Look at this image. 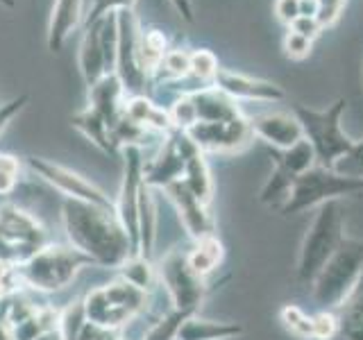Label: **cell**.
<instances>
[{"label":"cell","mask_w":363,"mask_h":340,"mask_svg":"<svg viewBox=\"0 0 363 340\" xmlns=\"http://www.w3.org/2000/svg\"><path fill=\"white\" fill-rule=\"evenodd\" d=\"M62 222L68 243L86 259H91L94 266L121 268L134 254L116 211H107L75 200H64Z\"/></svg>","instance_id":"cell-1"},{"label":"cell","mask_w":363,"mask_h":340,"mask_svg":"<svg viewBox=\"0 0 363 340\" xmlns=\"http://www.w3.org/2000/svg\"><path fill=\"white\" fill-rule=\"evenodd\" d=\"M345 232H343V207L340 200L325 202L315 209V215L311 220V227L306 230L300 254H298V266H295V279L302 286H309L318 277V272L323 270L332 254L343 243Z\"/></svg>","instance_id":"cell-2"},{"label":"cell","mask_w":363,"mask_h":340,"mask_svg":"<svg viewBox=\"0 0 363 340\" xmlns=\"http://www.w3.org/2000/svg\"><path fill=\"white\" fill-rule=\"evenodd\" d=\"M347 109V100L338 98L327 109H313L306 105H293V113L298 116L304 139L311 143L315 152V166L334 168L340 157H345L354 141L343 132V111Z\"/></svg>","instance_id":"cell-3"},{"label":"cell","mask_w":363,"mask_h":340,"mask_svg":"<svg viewBox=\"0 0 363 340\" xmlns=\"http://www.w3.org/2000/svg\"><path fill=\"white\" fill-rule=\"evenodd\" d=\"M84 266L94 264L73 245H43L39 252L16 266V270L23 286L41 293H55L66 288Z\"/></svg>","instance_id":"cell-4"},{"label":"cell","mask_w":363,"mask_h":340,"mask_svg":"<svg viewBox=\"0 0 363 340\" xmlns=\"http://www.w3.org/2000/svg\"><path fill=\"white\" fill-rule=\"evenodd\" d=\"M363 275V241L359 238H343V243L332 254V259L318 272L311 283V295L323 311H334L343 302L350 290L357 286Z\"/></svg>","instance_id":"cell-5"},{"label":"cell","mask_w":363,"mask_h":340,"mask_svg":"<svg viewBox=\"0 0 363 340\" xmlns=\"http://www.w3.org/2000/svg\"><path fill=\"white\" fill-rule=\"evenodd\" d=\"M361 193L363 179L340 175L334 168L313 166L311 170H306V173L295 179L289 202L279 209V213L284 218H291V215H298L306 209H318L325 202L361 196Z\"/></svg>","instance_id":"cell-6"},{"label":"cell","mask_w":363,"mask_h":340,"mask_svg":"<svg viewBox=\"0 0 363 340\" xmlns=\"http://www.w3.org/2000/svg\"><path fill=\"white\" fill-rule=\"evenodd\" d=\"M145 304L147 293L121 277L111 283H105V286L89 290L82 300L86 320L109 329H121L123 324L134 320L145 309Z\"/></svg>","instance_id":"cell-7"},{"label":"cell","mask_w":363,"mask_h":340,"mask_svg":"<svg viewBox=\"0 0 363 340\" xmlns=\"http://www.w3.org/2000/svg\"><path fill=\"white\" fill-rule=\"evenodd\" d=\"M45 241V230L28 211L11 204L0 207V259L7 266H21L34 252H39Z\"/></svg>","instance_id":"cell-8"},{"label":"cell","mask_w":363,"mask_h":340,"mask_svg":"<svg viewBox=\"0 0 363 340\" xmlns=\"http://www.w3.org/2000/svg\"><path fill=\"white\" fill-rule=\"evenodd\" d=\"M270 157H272V162H275V170H272V175L268 177L264 188H261L259 202L266 204L268 209L279 211L291 196L295 179L315 166V152L311 143L302 139L300 143L289 147V150H275V147H272Z\"/></svg>","instance_id":"cell-9"},{"label":"cell","mask_w":363,"mask_h":340,"mask_svg":"<svg viewBox=\"0 0 363 340\" xmlns=\"http://www.w3.org/2000/svg\"><path fill=\"white\" fill-rule=\"evenodd\" d=\"M28 166L32 173H37L45 184H50L55 191H60L64 200H75L84 204H94V207L116 211V200H111L102 188H98L94 181L84 179L75 170L52 164L48 159L41 157H28Z\"/></svg>","instance_id":"cell-10"},{"label":"cell","mask_w":363,"mask_h":340,"mask_svg":"<svg viewBox=\"0 0 363 340\" xmlns=\"http://www.w3.org/2000/svg\"><path fill=\"white\" fill-rule=\"evenodd\" d=\"M118 23V52H116V68L113 73L125 86V94L130 96H143L147 84V73L141 66L139 45H141V28L134 9H118L116 11Z\"/></svg>","instance_id":"cell-11"},{"label":"cell","mask_w":363,"mask_h":340,"mask_svg":"<svg viewBox=\"0 0 363 340\" xmlns=\"http://www.w3.org/2000/svg\"><path fill=\"white\" fill-rule=\"evenodd\" d=\"M157 275L170 295L173 309L198 313L200 304L204 300V293H207V283H204L207 279L198 277L196 272L191 270L184 252H179V249L168 252L159 261Z\"/></svg>","instance_id":"cell-12"},{"label":"cell","mask_w":363,"mask_h":340,"mask_svg":"<svg viewBox=\"0 0 363 340\" xmlns=\"http://www.w3.org/2000/svg\"><path fill=\"white\" fill-rule=\"evenodd\" d=\"M184 134L202 152H236L255 136L247 118L227 123H196Z\"/></svg>","instance_id":"cell-13"},{"label":"cell","mask_w":363,"mask_h":340,"mask_svg":"<svg viewBox=\"0 0 363 340\" xmlns=\"http://www.w3.org/2000/svg\"><path fill=\"white\" fill-rule=\"evenodd\" d=\"M250 128H252L255 136H259L261 141L275 147V150H289V147L304 139V130L295 113H284V111L259 113V116L250 118Z\"/></svg>","instance_id":"cell-14"},{"label":"cell","mask_w":363,"mask_h":340,"mask_svg":"<svg viewBox=\"0 0 363 340\" xmlns=\"http://www.w3.org/2000/svg\"><path fill=\"white\" fill-rule=\"evenodd\" d=\"M164 191L168 193V198L173 200V204L177 207L182 225H184V230L189 232L193 241L213 234V220L209 213V204H204L202 200L193 196L191 188L184 184V179L173 181V184L166 186Z\"/></svg>","instance_id":"cell-15"},{"label":"cell","mask_w":363,"mask_h":340,"mask_svg":"<svg viewBox=\"0 0 363 340\" xmlns=\"http://www.w3.org/2000/svg\"><path fill=\"white\" fill-rule=\"evenodd\" d=\"M213 86H218L225 91L227 96L234 100H255V102H277L284 100L286 94L284 89L275 82H268V79H259V77H250L243 73H234L220 68L213 77Z\"/></svg>","instance_id":"cell-16"},{"label":"cell","mask_w":363,"mask_h":340,"mask_svg":"<svg viewBox=\"0 0 363 340\" xmlns=\"http://www.w3.org/2000/svg\"><path fill=\"white\" fill-rule=\"evenodd\" d=\"M182 177H184V159H182V152L177 147L175 134L170 132L159 154L150 159V162H145L143 179L150 188H166Z\"/></svg>","instance_id":"cell-17"},{"label":"cell","mask_w":363,"mask_h":340,"mask_svg":"<svg viewBox=\"0 0 363 340\" xmlns=\"http://www.w3.org/2000/svg\"><path fill=\"white\" fill-rule=\"evenodd\" d=\"M189 96L193 100V105H196L198 123H227V120L243 118L236 100L213 84L189 91Z\"/></svg>","instance_id":"cell-18"},{"label":"cell","mask_w":363,"mask_h":340,"mask_svg":"<svg viewBox=\"0 0 363 340\" xmlns=\"http://www.w3.org/2000/svg\"><path fill=\"white\" fill-rule=\"evenodd\" d=\"M125 86L118 79L116 73H109L96 82L94 86H89V105L94 111H98L102 118L109 123V128L113 130V125L118 123L123 116V105H125Z\"/></svg>","instance_id":"cell-19"},{"label":"cell","mask_w":363,"mask_h":340,"mask_svg":"<svg viewBox=\"0 0 363 340\" xmlns=\"http://www.w3.org/2000/svg\"><path fill=\"white\" fill-rule=\"evenodd\" d=\"M84 0H55L48 21V50L60 52L68 37L84 23Z\"/></svg>","instance_id":"cell-20"},{"label":"cell","mask_w":363,"mask_h":340,"mask_svg":"<svg viewBox=\"0 0 363 340\" xmlns=\"http://www.w3.org/2000/svg\"><path fill=\"white\" fill-rule=\"evenodd\" d=\"M77 66H79V73H82V79L86 86H94L105 75H109L105 50H102V43H100V23L98 21L94 26L84 28L82 41H79V52H77Z\"/></svg>","instance_id":"cell-21"},{"label":"cell","mask_w":363,"mask_h":340,"mask_svg":"<svg viewBox=\"0 0 363 340\" xmlns=\"http://www.w3.org/2000/svg\"><path fill=\"white\" fill-rule=\"evenodd\" d=\"M334 313L336 334L332 340H363V275Z\"/></svg>","instance_id":"cell-22"},{"label":"cell","mask_w":363,"mask_h":340,"mask_svg":"<svg viewBox=\"0 0 363 340\" xmlns=\"http://www.w3.org/2000/svg\"><path fill=\"white\" fill-rule=\"evenodd\" d=\"M73 128L94 143L98 150L107 152V154H116L118 147L113 145V139H111V128L109 123L100 116L98 111H94L91 107L77 111L73 116Z\"/></svg>","instance_id":"cell-23"},{"label":"cell","mask_w":363,"mask_h":340,"mask_svg":"<svg viewBox=\"0 0 363 340\" xmlns=\"http://www.w3.org/2000/svg\"><path fill=\"white\" fill-rule=\"evenodd\" d=\"M241 334H243V327L236 322H213V320H202V317L191 315L189 320L182 324L177 340H227Z\"/></svg>","instance_id":"cell-24"},{"label":"cell","mask_w":363,"mask_h":340,"mask_svg":"<svg viewBox=\"0 0 363 340\" xmlns=\"http://www.w3.org/2000/svg\"><path fill=\"white\" fill-rule=\"evenodd\" d=\"M223 259H225V247L213 234L198 238L196 245H193V249L186 254L191 270L202 279H207L211 272L223 264Z\"/></svg>","instance_id":"cell-25"},{"label":"cell","mask_w":363,"mask_h":340,"mask_svg":"<svg viewBox=\"0 0 363 340\" xmlns=\"http://www.w3.org/2000/svg\"><path fill=\"white\" fill-rule=\"evenodd\" d=\"M118 270V277L134 283L136 288H141L145 293H150L155 286V268L150 264V259H145L141 254H132Z\"/></svg>","instance_id":"cell-26"},{"label":"cell","mask_w":363,"mask_h":340,"mask_svg":"<svg viewBox=\"0 0 363 340\" xmlns=\"http://www.w3.org/2000/svg\"><path fill=\"white\" fill-rule=\"evenodd\" d=\"M191 315H196V313L173 309L168 315H164L162 320H157L150 329H147L143 340H177L182 324H184Z\"/></svg>","instance_id":"cell-27"},{"label":"cell","mask_w":363,"mask_h":340,"mask_svg":"<svg viewBox=\"0 0 363 340\" xmlns=\"http://www.w3.org/2000/svg\"><path fill=\"white\" fill-rule=\"evenodd\" d=\"M279 322L286 327V332L293 334L295 338L302 340H313V327H311V315H306L302 309L293 304L281 306L279 311Z\"/></svg>","instance_id":"cell-28"},{"label":"cell","mask_w":363,"mask_h":340,"mask_svg":"<svg viewBox=\"0 0 363 340\" xmlns=\"http://www.w3.org/2000/svg\"><path fill=\"white\" fill-rule=\"evenodd\" d=\"M218 71H220L218 60H216V55L211 50L200 48L196 52H191V75L189 77L198 79V82H211L213 84V77Z\"/></svg>","instance_id":"cell-29"},{"label":"cell","mask_w":363,"mask_h":340,"mask_svg":"<svg viewBox=\"0 0 363 340\" xmlns=\"http://www.w3.org/2000/svg\"><path fill=\"white\" fill-rule=\"evenodd\" d=\"M159 73H164L166 77L170 79H184L191 75V52L182 50V48H175V50H168L162 66H159Z\"/></svg>","instance_id":"cell-30"},{"label":"cell","mask_w":363,"mask_h":340,"mask_svg":"<svg viewBox=\"0 0 363 340\" xmlns=\"http://www.w3.org/2000/svg\"><path fill=\"white\" fill-rule=\"evenodd\" d=\"M334 170H336V173H340V175L363 179V139L354 141L352 150L336 162Z\"/></svg>","instance_id":"cell-31"},{"label":"cell","mask_w":363,"mask_h":340,"mask_svg":"<svg viewBox=\"0 0 363 340\" xmlns=\"http://www.w3.org/2000/svg\"><path fill=\"white\" fill-rule=\"evenodd\" d=\"M134 3H136V0H94V5H91V9H89V14H84L82 28L94 26L96 21H100L105 14H109V11L134 9Z\"/></svg>","instance_id":"cell-32"},{"label":"cell","mask_w":363,"mask_h":340,"mask_svg":"<svg viewBox=\"0 0 363 340\" xmlns=\"http://www.w3.org/2000/svg\"><path fill=\"white\" fill-rule=\"evenodd\" d=\"M18 170L21 164L16 157L0 154V196H7L18 184Z\"/></svg>","instance_id":"cell-33"},{"label":"cell","mask_w":363,"mask_h":340,"mask_svg":"<svg viewBox=\"0 0 363 340\" xmlns=\"http://www.w3.org/2000/svg\"><path fill=\"white\" fill-rule=\"evenodd\" d=\"M311 327H313V340H332L336 334V313L320 311L311 315Z\"/></svg>","instance_id":"cell-34"},{"label":"cell","mask_w":363,"mask_h":340,"mask_svg":"<svg viewBox=\"0 0 363 340\" xmlns=\"http://www.w3.org/2000/svg\"><path fill=\"white\" fill-rule=\"evenodd\" d=\"M311 45H313L311 39H306L293 30H289V34L284 37V52H286V57H291V60H304V57H309Z\"/></svg>","instance_id":"cell-35"},{"label":"cell","mask_w":363,"mask_h":340,"mask_svg":"<svg viewBox=\"0 0 363 340\" xmlns=\"http://www.w3.org/2000/svg\"><path fill=\"white\" fill-rule=\"evenodd\" d=\"M77 340H121L118 329H109V327H100L96 322H84V327L79 329Z\"/></svg>","instance_id":"cell-36"},{"label":"cell","mask_w":363,"mask_h":340,"mask_svg":"<svg viewBox=\"0 0 363 340\" xmlns=\"http://www.w3.org/2000/svg\"><path fill=\"white\" fill-rule=\"evenodd\" d=\"M28 100H30V96L23 94V96H18L14 100L5 102V105H0V132H3L7 125L18 116V113L23 111V107L28 105Z\"/></svg>","instance_id":"cell-37"},{"label":"cell","mask_w":363,"mask_h":340,"mask_svg":"<svg viewBox=\"0 0 363 340\" xmlns=\"http://www.w3.org/2000/svg\"><path fill=\"white\" fill-rule=\"evenodd\" d=\"M318 3H320V11H318V21H320V26L323 28L334 26L336 18L340 16V11H343L345 0H318Z\"/></svg>","instance_id":"cell-38"},{"label":"cell","mask_w":363,"mask_h":340,"mask_svg":"<svg viewBox=\"0 0 363 340\" xmlns=\"http://www.w3.org/2000/svg\"><path fill=\"white\" fill-rule=\"evenodd\" d=\"M293 32H298V34H302V37H306V39H315L318 34L323 32V26H320V21H318L315 16H298L295 18L291 26H289Z\"/></svg>","instance_id":"cell-39"},{"label":"cell","mask_w":363,"mask_h":340,"mask_svg":"<svg viewBox=\"0 0 363 340\" xmlns=\"http://www.w3.org/2000/svg\"><path fill=\"white\" fill-rule=\"evenodd\" d=\"M275 14L281 23H286V26H291V23L300 16V0H277L275 3Z\"/></svg>","instance_id":"cell-40"},{"label":"cell","mask_w":363,"mask_h":340,"mask_svg":"<svg viewBox=\"0 0 363 340\" xmlns=\"http://www.w3.org/2000/svg\"><path fill=\"white\" fill-rule=\"evenodd\" d=\"M173 3V7H175V11L177 14L184 18L186 23H193L196 21V16H193V3L191 0H170Z\"/></svg>","instance_id":"cell-41"},{"label":"cell","mask_w":363,"mask_h":340,"mask_svg":"<svg viewBox=\"0 0 363 340\" xmlns=\"http://www.w3.org/2000/svg\"><path fill=\"white\" fill-rule=\"evenodd\" d=\"M37 340H62V336H60V332H57V329H52V332H45V334H41Z\"/></svg>","instance_id":"cell-42"},{"label":"cell","mask_w":363,"mask_h":340,"mask_svg":"<svg viewBox=\"0 0 363 340\" xmlns=\"http://www.w3.org/2000/svg\"><path fill=\"white\" fill-rule=\"evenodd\" d=\"M0 5H5V7H16V0H0Z\"/></svg>","instance_id":"cell-43"},{"label":"cell","mask_w":363,"mask_h":340,"mask_svg":"<svg viewBox=\"0 0 363 340\" xmlns=\"http://www.w3.org/2000/svg\"><path fill=\"white\" fill-rule=\"evenodd\" d=\"M121 340H123V338H121Z\"/></svg>","instance_id":"cell-44"}]
</instances>
